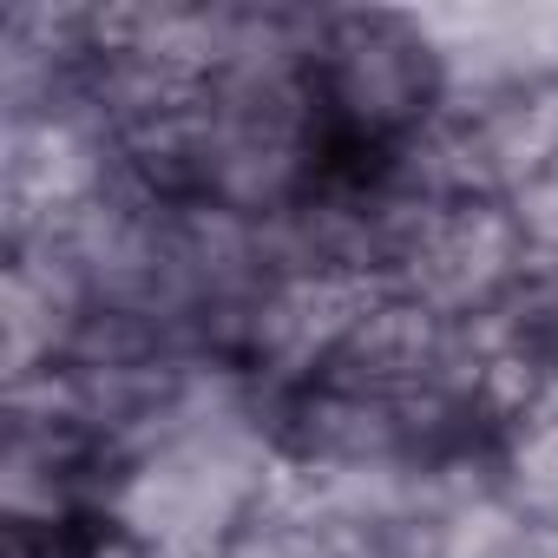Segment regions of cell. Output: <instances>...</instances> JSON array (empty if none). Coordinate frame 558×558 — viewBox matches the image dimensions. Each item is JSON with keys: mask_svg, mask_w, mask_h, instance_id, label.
Instances as JSON below:
<instances>
[{"mask_svg": "<svg viewBox=\"0 0 558 558\" xmlns=\"http://www.w3.org/2000/svg\"><path fill=\"white\" fill-rule=\"evenodd\" d=\"M525 230L512 223L506 197H453L434 204L395 263V290L440 323H480L499 316L519 269H525Z\"/></svg>", "mask_w": 558, "mask_h": 558, "instance_id": "3957f363", "label": "cell"}, {"mask_svg": "<svg viewBox=\"0 0 558 558\" xmlns=\"http://www.w3.org/2000/svg\"><path fill=\"white\" fill-rule=\"evenodd\" d=\"M310 80L316 106L349 138H414L434 125V106L447 93V66L427 34L388 14H342L316 27Z\"/></svg>", "mask_w": 558, "mask_h": 558, "instance_id": "7a4b0ae2", "label": "cell"}, {"mask_svg": "<svg viewBox=\"0 0 558 558\" xmlns=\"http://www.w3.org/2000/svg\"><path fill=\"white\" fill-rule=\"evenodd\" d=\"M269 440L250 414H217L165 434L132 460L119 480L112 512L151 545V551H223L236 525L269 493Z\"/></svg>", "mask_w": 558, "mask_h": 558, "instance_id": "6da1fadb", "label": "cell"}, {"mask_svg": "<svg viewBox=\"0 0 558 558\" xmlns=\"http://www.w3.org/2000/svg\"><path fill=\"white\" fill-rule=\"evenodd\" d=\"M532 512H519L512 499H493V493H473L460 506L440 512V538L434 551L440 558H525L532 545Z\"/></svg>", "mask_w": 558, "mask_h": 558, "instance_id": "277c9868", "label": "cell"}]
</instances>
